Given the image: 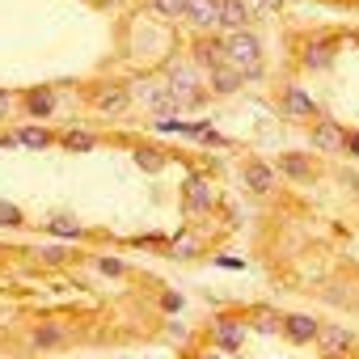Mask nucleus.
<instances>
[{
  "label": "nucleus",
  "mask_w": 359,
  "mask_h": 359,
  "mask_svg": "<svg viewBox=\"0 0 359 359\" xmlns=\"http://www.w3.org/2000/svg\"><path fill=\"white\" fill-rule=\"evenodd\" d=\"M224 51H229V64L241 68L245 81H258L262 76V39L250 34V30H233L224 39Z\"/></svg>",
  "instance_id": "f257e3e1"
},
{
  "label": "nucleus",
  "mask_w": 359,
  "mask_h": 359,
  "mask_svg": "<svg viewBox=\"0 0 359 359\" xmlns=\"http://www.w3.org/2000/svg\"><path fill=\"white\" fill-rule=\"evenodd\" d=\"M165 81H169V89L187 102V110H195V106H203L208 97L199 93V64L195 60H173L169 64V72H165Z\"/></svg>",
  "instance_id": "f03ea898"
},
{
  "label": "nucleus",
  "mask_w": 359,
  "mask_h": 359,
  "mask_svg": "<svg viewBox=\"0 0 359 359\" xmlns=\"http://www.w3.org/2000/svg\"><path fill=\"white\" fill-rule=\"evenodd\" d=\"M131 106V85H118V81H110V85H97L93 89V110L97 114H123Z\"/></svg>",
  "instance_id": "7ed1b4c3"
},
{
  "label": "nucleus",
  "mask_w": 359,
  "mask_h": 359,
  "mask_svg": "<svg viewBox=\"0 0 359 359\" xmlns=\"http://www.w3.org/2000/svg\"><path fill=\"white\" fill-rule=\"evenodd\" d=\"M309 144H313L317 152H346V131H342V123H334V118H317V123L309 127Z\"/></svg>",
  "instance_id": "20e7f679"
},
{
  "label": "nucleus",
  "mask_w": 359,
  "mask_h": 359,
  "mask_svg": "<svg viewBox=\"0 0 359 359\" xmlns=\"http://www.w3.org/2000/svg\"><path fill=\"white\" fill-rule=\"evenodd\" d=\"M208 334H212V346L216 351H241L245 346V325L237 317H216Z\"/></svg>",
  "instance_id": "39448f33"
},
{
  "label": "nucleus",
  "mask_w": 359,
  "mask_h": 359,
  "mask_svg": "<svg viewBox=\"0 0 359 359\" xmlns=\"http://www.w3.org/2000/svg\"><path fill=\"white\" fill-rule=\"evenodd\" d=\"M182 195H187V212H191V216H203V212H212V203H216L212 182H208L203 173H191V177H187Z\"/></svg>",
  "instance_id": "423d86ee"
},
{
  "label": "nucleus",
  "mask_w": 359,
  "mask_h": 359,
  "mask_svg": "<svg viewBox=\"0 0 359 359\" xmlns=\"http://www.w3.org/2000/svg\"><path fill=\"white\" fill-rule=\"evenodd\" d=\"M279 110H283L287 118H317V102H313L309 89H300V85H287V89H283Z\"/></svg>",
  "instance_id": "0eeeda50"
},
{
  "label": "nucleus",
  "mask_w": 359,
  "mask_h": 359,
  "mask_svg": "<svg viewBox=\"0 0 359 359\" xmlns=\"http://www.w3.org/2000/svg\"><path fill=\"white\" fill-rule=\"evenodd\" d=\"M317 330H321V321L309 317V313H287V317H283V334H287V342H296V346L317 342Z\"/></svg>",
  "instance_id": "6e6552de"
},
{
  "label": "nucleus",
  "mask_w": 359,
  "mask_h": 359,
  "mask_svg": "<svg viewBox=\"0 0 359 359\" xmlns=\"http://www.w3.org/2000/svg\"><path fill=\"white\" fill-rule=\"evenodd\" d=\"M317 346L325 355H346V351H359V338L351 330H342V325H321L317 330Z\"/></svg>",
  "instance_id": "1a4fd4ad"
},
{
  "label": "nucleus",
  "mask_w": 359,
  "mask_h": 359,
  "mask_svg": "<svg viewBox=\"0 0 359 359\" xmlns=\"http://www.w3.org/2000/svg\"><path fill=\"white\" fill-rule=\"evenodd\" d=\"M187 18L199 34H212L220 26V0H187Z\"/></svg>",
  "instance_id": "9d476101"
},
{
  "label": "nucleus",
  "mask_w": 359,
  "mask_h": 359,
  "mask_svg": "<svg viewBox=\"0 0 359 359\" xmlns=\"http://www.w3.org/2000/svg\"><path fill=\"white\" fill-rule=\"evenodd\" d=\"M191 60L199 64V68H220V64H229V51H224V39H212V34H203L195 47H191Z\"/></svg>",
  "instance_id": "9b49d317"
},
{
  "label": "nucleus",
  "mask_w": 359,
  "mask_h": 359,
  "mask_svg": "<svg viewBox=\"0 0 359 359\" xmlns=\"http://www.w3.org/2000/svg\"><path fill=\"white\" fill-rule=\"evenodd\" d=\"M279 173L292 177V182H313V177H317V165H313L304 152H283V156H279Z\"/></svg>",
  "instance_id": "f8f14e48"
},
{
  "label": "nucleus",
  "mask_w": 359,
  "mask_h": 359,
  "mask_svg": "<svg viewBox=\"0 0 359 359\" xmlns=\"http://www.w3.org/2000/svg\"><path fill=\"white\" fill-rule=\"evenodd\" d=\"M245 187L254 195H275V169L266 161H245Z\"/></svg>",
  "instance_id": "ddd939ff"
},
{
  "label": "nucleus",
  "mask_w": 359,
  "mask_h": 359,
  "mask_svg": "<svg viewBox=\"0 0 359 359\" xmlns=\"http://www.w3.org/2000/svg\"><path fill=\"white\" fill-rule=\"evenodd\" d=\"M300 60H304V68H313V72H321V68H330L334 64V43L330 39H309L304 43V51H300Z\"/></svg>",
  "instance_id": "4468645a"
},
{
  "label": "nucleus",
  "mask_w": 359,
  "mask_h": 359,
  "mask_svg": "<svg viewBox=\"0 0 359 359\" xmlns=\"http://www.w3.org/2000/svg\"><path fill=\"white\" fill-rule=\"evenodd\" d=\"M55 89H30L26 97H22V106H26V114L30 118H51L55 114Z\"/></svg>",
  "instance_id": "2eb2a0df"
},
{
  "label": "nucleus",
  "mask_w": 359,
  "mask_h": 359,
  "mask_svg": "<svg viewBox=\"0 0 359 359\" xmlns=\"http://www.w3.org/2000/svg\"><path fill=\"white\" fill-rule=\"evenodd\" d=\"M254 22V9L245 5V0H220V26L229 30H245Z\"/></svg>",
  "instance_id": "dca6fc26"
},
{
  "label": "nucleus",
  "mask_w": 359,
  "mask_h": 359,
  "mask_svg": "<svg viewBox=\"0 0 359 359\" xmlns=\"http://www.w3.org/2000/svg\"><path fill=\"white\" fill-rule=\"evenodd\" d=\"M245 85V76H241V68H233V64H220V68H212V93H220V97H229V93H237Z\"/></svg>",
  "instance_id": "f3484780"
},
{
  "label": "nucleus",
  "mask_w": 359,
  "mask_h": 359,
  "mask_svg": "<svg viewBox=\"0 0 359 359\" xmlns=\"http://www.w3.org/2000/svg\"><path fill=\"white\" fill-rule=\"evenodd\" d=\"M60 144H64L68 152H93V148H97V135H93V131H85V127H68Z\"/></svg>",
  "instance_id": "a211bd4d"
},
{
  "label": "nucleus",
  "mask_w": 359,
  "mask_h": 359,
  "mask_svg": "<svg viewBox=\"0 0 359 359\" xmlns=\"http://www.w3.org/2000/svg\"><path fill=\"white\" fill-rule=\"evenodd\" d=\"M131 156H135V165H140L144 173H161V169L169 165V152H161V148H135Z\"/></svg>",
  "instance_id": "6ab92c4d"
},
{
  "label": "nucleus",
  "mask_w": 359,
  "mask_h": 359,
  "mask_svg": "<svg viewBox=\"0 0 359 359\" xmlns=\"http://www.w3.org/2000/svg\"><path fill=\"white\" fill-rule=\"evenodd\" d=\"M47 233H51V237H64V241H76V237H85V229H81L72 216H51V220H47Z\"/></svg>",
  "instance_id": "aec40b11"
},
{
  "label": "nucleus",
  "mask_w": 359,
  "mask_h": 359,
  "mask_svg": "<svg viewBox=\"0 0 359 359\" xmlns=\"http://www.w3.org/2000/svg\"><path fill=\"white\" fill-rule=\"evenodd\" d=\"M18 140H22V148H51V131L47 127H18Z\"/></svg>",
  "instance_id": "412c9836"
},
{
  "label": "nucleus",
  "mask_w": 359,
  "mask_h": 359,
  "mask_svg": "<svg viewBox=\"0 0 359 359\" xmlns=\"http://www.w3.org/2000/svg\"><path fill=\"white\" fill-rule=\"evenodd\" d=\"M279 325H283V317H279L275 309H254V330H258V334H275Z\"/></svg>",
  "instance_id": "4be33fe9"
},
{
  "label": "nucleus",
  "mask_w": 359,
  "mask_h": 359,
  "mask_svg": "<svg viewBox=\"0 0 359 359\" xmlns=\"http://www.w3.org/2000/svg\"><path fill=\"white\" fill-rule=\"evenodd\" d=\"M26 224V212L18 208V203H5L0 199V229H22Z\"/></svg>",
  "instance_id": "5701e85b"
},
{
  "label": "nucleus",
  "mask_w": 359,
  "mask_h": 359,
  "mask_svg": "<svg viewBox=\"0 0 359 359\" xmlns=\"http://www.w3.org/2000/svg\"><path fill=\"white\" fill-rule=\"evenodd\" d=\"M161 18H187V0H148Z\"/></svg>",
  "instance_id": "b1692460"
},
{
  "label": "nucleus",
  "mask_w": 359,
  "mask_h": 359,
  "mask_svg": "<svg viewBox=\"0 0 359 359\" xmlns=\"http://www.w3.org/2000/svg\"><path fill=\"white\" fill-rule=\"evenodd\" d=\"M173 254H177V258H195V254H199V241H195L191 233H177V237H173Z\"/></svg>",
  "instance_id": "393cba45"
},
{
  "label": "nucleus",
  "mask_w": 359,
  "mask_h": 359,
  "mask_svg": "<svg viewBox=\"0 0 359 359\" xmlns=\"http://www.w3.org/2000/svg\"><path fill=\"white\" fill-rule=\"evenodd\" d=\"M68 334L64 330H55V325H43V330H34V346H60Z\"/></svg>",
  "instance_id": "a878e982"
},
{
  "label": "nucleus",
  "mask_w": 359,
  "mask_h": 359,
  "mask_svg": "<svg viewBox=\"0 0 359 359\" xmlns=\"http://www.w3.org/2000/svg\"><path fill=\"white\" fill-rule=\"evenodd\" d=\"M97 271H102V275H110V279H123V275H127V262L106 254V258H97Z\"/></svg>",
  "instance_id": "bb28decb"
},
{
  "label": "nucleus",
  "mask_w": 359,
  "mask_h": 359,
  "mask_svg": "<svg viewBox=\"0 0 359 359\" xmlns=\"http://www.w3.org/2000/svg\"><path fill=\"white\" fill-rule=\"evenodd\" d=\"M199 144H203V148H229V140H224V135H220L216 127H208V131L199 135Z\"/></svg>",
  "instance_id": "cd10ccee"
},
{
  "label": "nucleus",
  "mask_w": 359,
  "mask_h": 359,
  "mask_svg": "<svg viewBox=\"0 0 359 359\" xmlns=\"http://www.w3.org/2000/svg\"><path fill=\"white\" fill-rule=\"evenodd\" d=\"M161 304H165V313H177V309H182L187 300L177 296V292H165V296H161Z\"/></svg>",
  "instance_id": "c85d7f7f"
},
{
  "label": "nucleus",
  "mask_w": 359,
  "mask_h": 359,
  "mask_svg": "<svg viewBox=\"0 0 359 359\" xmlns=\"http://www.w3.org/2000/svg\"><path fill=\"white\" fill-rule=\"evenodd\" d=\"M9 110H13V93H9V89H0V118H5Z\"/></svg>",
  "instance_id": "c756f323"
},
{
  "label": "nucleus",
  "mask_w": 359,
  "mask_h": 359,
  "mask_svg": "<svg viewBox=\"0 0 359 359\" xmlns=\"http://www.w3.org/2000/svg\"><path fill=\"white\" fill-rule=\"evenodd\" d=\"M0 148H22V140H18V131H5V135H0Z\"/></svg>",
  "instance_id": "7c9ffc66"
},
{
  "label": "nucleus",
  "mask_w": 359,
  "mask_h": 359,
  "mask_svg": "<svg viewBox=\"0 0 359 359\" xmlns=\"http://www.w3.org/2000/svg\"><path fill=\"white\" fill-rule=\"evenodd\" d=\"M346 152L359 156V131H346Z\"/></svg>",
  "instance_id": "2f4dec72"
},
{
  "label": "nucleus",
  "mask_w": 359,
  "mask_h": 359,
  "mask_svg": "<svg viewBox=\"0 0 359 359\" xmlns=\"http://www.w3.org/2000/svg\"><path fill=\"white\" fill-rule=\"evenodd\" d=\"M258 5H262V9H279V5H283V0H258Z\"/></svg>",
  "instance_id": "473e14b6"
},
{
  "label": "nucleus",
  "mask_w": 359,
  "mask_h": 359,
  "mask_svg": "<svg viewBox=\"0 0 359 359\" xmlns=\"http://www.w3.org/2000/svg\"><path fill=\"white\" fill-rule=\"evenodd\" d=\"M110 5H114V0H110Z\"/></svg>",
  "instance_id": "72a5a7b5"
}]
</instances>
